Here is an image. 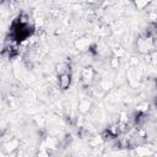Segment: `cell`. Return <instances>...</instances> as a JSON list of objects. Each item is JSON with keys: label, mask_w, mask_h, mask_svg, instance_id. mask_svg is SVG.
Returning a JSON list of instances; mask_svg holds the SVG:
<instances>
[{"label": "cell", "mask_w": 157, "mask_h": 157, "mask_svg": "<svg viewBox=\"0 0 157 157\" xmlns=\"http://www.w3.org/2000/svg\"><path fill=\"white\" fill-rule=\"evenodd\" d=\"M134 1H135L136 6H139V7H145L150 2V0H134Z\"/></svg>", "instance_id": "cell-2"}, {"label": "cell", "mask_w": 157, "mask_h": 157, "mask_svg": "<svg viewBox=\"0 0 157 157\" xmlns=\"http://www.w3.org/2000/svg\"><path fill=\"white\" fill-rule=\"evenodd\" d=\"M58 82H59V86H60L63 90H66V88L70 86V82H71V74H70V70H69L67 66L65 67V70H60V71H59Z\"/></svg>", "instance_id": "cell-1"}]
</instances>
